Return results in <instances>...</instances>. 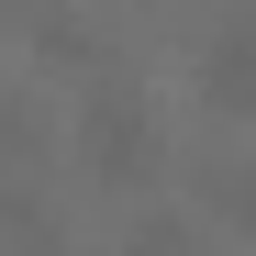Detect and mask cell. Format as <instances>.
<instances>
[{
	"instance_id": "obj_5",
	"label": "cell",
	"mask_w": 256,
	"mask_h": 256,
	"mask_svg": "<svg viewBox=\"0 0 256 256\" xmlns=\"http://www.w3.org/2000/svg\"><path fill=\"white\" fill-rule=\"evenodd\" d=\"M34 45H45V56H67V67H90V56H100L78 12H45V22H34Z\"/></svg>"
},
{
	"instance_id": "obj_3",
	"label": "cell",
	"mask_w": 256,
	"mask_h": 256,
	"mask_svg": "<svg viewBox=\"0 0 256 256\" xmlns=\"http://www.w3.org/2000/svg\"><path fill=\"white\" fill-rule=\"evenodd\" d=\"M0 256H56V212L34 190H0Z\"/></svg>"
},
{
	"instance_id": "obj_2",
	"label": "cell",
	"mask_w": 256,
	"mask_h": 256,
	"mask_svg": "<svg viewBox=\"0 0 256 256\" xmlns=\"http://www.w3.org/2000/svg\"><path fill=\"white\" fill-rule=\"evenodd\" d=\"M200 100L223 122H256V22H223L200 45Z\"/></svg>"
},
{
	"instance_id": "obj_7",
	"label": "cell",
	"mask_w": 256,
	"mask_h": 256,
	"mask_svg": "<svg viewBox=\"0 0 256 256\" xmlns=\"http://www.w3.org/2000/svg\"><path fill=\"white\" fill-rule=\"evenodd\" d=\"M0 12H22V0H0Z\"/></svg>"
},
{
	"instance_id": "obj_4",
	"label": "cell",
	"mask_w": 256,
	"mask_h": 256,
	"mask_svg": "<svg viewBox=\"0 0 256 256\" xmlns=\"http://www.w3.org/2000/svg\"><path fill=\"white\" fill-rule=\"evenodd\" d=\"M200 200H212V223H234V234H256V156H223L200 178Z\"/></svg>"
},
{
	"instance_id": "obj_6",
	"label": "cell",
	"mask_w": 256,
	"mask_h": 256,
	"mask_svg": "<svg viewBox=\"0 0 256 256\" xmlns=\"http://www.w3.org/2000/svg\"><path fill=\"white\" fill-rule=\"evenodd\" d=\"M122 256H190V223H145V234L122 245Z\"/></svg>"
},
{
	"instance_id": "obj_1",
	"label": "cell",
	"mask_w": 256,
	"mask_h": 256,
	"mask_svg": "<svg viewBox=\"0 0 256 256\" xmlns=\"http://www.w3.org/2000/svg\"><path fill=\"white\" fill-rule=\"evenodd\" d=\"M78 156H90V178H100V190H145L156 167H167V134H156L145 90L100 78V90L78 100Z\"/></svg>"
}]
</instances>
